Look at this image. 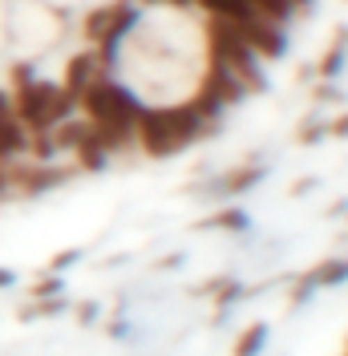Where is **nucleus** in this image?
Wrapping results in <instances>:
<instances>
[{
    "instance_id": "nucleus-1",
    "label": "nucleus",
    "mask_w": 348,
    "mask_h": 356,
    "mask_svg": "<svg viewBox=\"0 0 348 356\" xmlns=\"http://www.w3.org/2000/svg\"><path fill=\"white\" fill-rule=\"evenodd\" d=\"M138 97L122 81L113 77H97L93 86L81 93L77 110L89 122V130L102 138V146L109 150V158L122 154L126 146H134V118H138Z\"/></svg>"
},
{
    "instance_id": "nucleus-2",
    "label": "nucleus",
    "mask_w": 348,
    "mask_h": 356,
    "mask_svg": "<svg viewBox=\"0 0 348 356\" xmlns=\"http://www.w3.org/2000/svg\"><path fill=\"white\" fill-rule=\"evenodd\" d=\"M8 97H13V110L29 134H49L77 113L73 97H65V89L57 81L37 77L29 65L8 69Z\"/></svg>"
},
{
    "instance_id": "nucleus-3",
    "label": "nucleus",
    "mask_w": 348,
    "mask_h": 356,
    "mask_svg": "<svg viewBox=\"0 0 348 356\" xmlns=\"http://www.w3.org/2000/svg\"><path fill=\"white\" fill-rule=\"evenodd\" d=\"M203 130H207V122L187 102L182 106H138L134 146L146 150L150 158H171L178 150H187Z\"/></svg>"
},
{
    "instance_id": "nucleus-4",
    "label": "nucleus",
    "mask_w": 348,
    "mask_h": 356,
    "mask_svg": "<svg viewBox=\"0 0 348 356\" xmlns=\"http://www.w3.org/2000/svg\"><path fill=\"white\" fill-rule=\"evenodd\" d=\"M203 37H207V61L231 69L235 81H239L247 93H260L263 89V61L251 53V44L235 33V24L219 21V17H203Z\"/></svg>"
},
{
    "instance_id": "nucleus-5",
    "label": "nucleus",
    "mask_w": 348,
    "mask_h": 356,
    "mask_svg": "<svg viewBox=\"0 0 348 356\" xmlns=\"http://www.w3.org/2000/svg\"><path fill=\"white\" fill-rule=\"evenodd\" d=\"M134 24H138V4L134 0H113V4H97L93 13H86L81 33H86V44L113 53V44L122 41Z\"/></svg>"
},
{
    "instance_id": "nucleus-6",
    "label": "nucleus",
    "mask_w": 348,
    "mask_h": 356,
    "mask_svg": "<svg viewBox=\"0 0 348 356\" xmlns=\"http://www.w3.org/2000/svg\"><path fill=\"white\" fill-rule=\"evenodd\" d=\"M109 69H113V53H109V49L86 44V49H77V53L65 61V73H61L57 86L65 89V97H73V106H77L81 93H86L97 77H109Z\"/></svg>"
},
{
    "instance_id": "nucleus-7",
    "label": "nucleus",
    "mask_w": 348,
    "mask_h": 356,
    "mask_svg": "<svg viewBox=\"0 0 348 356\" xmlns=\"http://www.w3.org/2000/svg\"><path fill=\"white\" fill-rule=\"evenodd\" d=\"M29 154V130L21 126V118L13 110L8 89H0V162H17Z\"/></svg>"
},
{
    "instance_id": "nucleus-8",
    "label": "nucleus",
    "mask_w": 348,
    "mask_h": 356,
    "mask_svg": "<svg viewBox=\"0 0 348 356\" xmlns=\"http://www.w3.org/2000/svg\"><path fill=\"white\" fill-rule=\"evenodd\" d=\"M308 280H312L316 288H332V284H345V280H348V259H324L320 267H312V271H308Z\"/></svg>"
},
{
    "instance_id": "nucleus-9",
    "label": "nucleus",
    "mask_w": 348,
    "mask_h": 356,
    "mask_svg": "<svg viewBox=\"0 0 348 356\" xmlns=\"http://www.w3.org/2000/svg\"><path fill=\"white\" fill-rule=\"evenodd\" d=\"M263 340H267V324H247L239 332V340H235V353L231 356H260Z\"/></svg>"
},
{
    "instance_id": "nucleus-10",
    "label": "nucleus",
    "mask_w": 348,
    "mask_h": 356,
    "mask_svg": "<svg viewBox=\"0 0 348 356\" xmlns=\"http://www.w3.org/2000/svg\"><path fill=\"white\" fill-rule=\"evenodd\" d=\"M260 166H247V170H231V175H227V182H223V186H219V191H227V195H235V191H247V186H255V182H260Z\"/></svg>"
},
{
    "instance_id": "nucleus-11",
    "label": "nucleus",
    "mask_w": 348,
    "mask_h": 356,
    "mask_svg": "<svg viewBox=\"0 0 348 356\" xmlns=\"http://www.w3.org/2000/svg\"><path fill=\"white\" fill-rule=\"evenodd\" d=\"M340 61H345V49L332 41L324 53V61H320V77H332V69H340Z\"/></svg>"
},
{
    "instance_id": "nucleus-12",
    "label": "nucleus",
    "mask_w": 348,
    "mask_h": 356,
    "mask_svg": "<svg viewBox=\"0 0 348 356\" xmlns=\"http://www.w3.org/2000/svg\"><path fill=\"white\" fill-rule=\"evenodd\" d=\"M243 215L239 211H231V215H219V219H207V227H239Z\"/></svg>"
},
{
    "instance_id": "nucleus-13",
    "label": "nucleus",
    "mask_w": 348,
    "mask_h": 356,
    "mask_svg": "<svg viewBox=\"0 0 348 356\" xmlns=\"http://www.w3.org/2000/svg\"><path fill=\"white\" fill-rule=\"evenodd\" d=\"M324 130H328V134H336V138H348V113H345V118H332Z\"/></svg>"
},
{
    "instance_id": "nucleus-14",
    "label": "nucleus",
    "mask_w": 348,
    "mask_h": 356,
    "mask_svg": "<svg viewBox=\"0 0 348 356\" xmlns=\"http://www.w3.org/2000/svg\"><path fill=\"white\" fill-rule=\"evenodd\" d=\"M45 291H61V280L53 275V280H41V284H33V296H45Z\"/></svg>"
},
{
    "instance_id": "nucleus-15",
    "label": "nucleus",
    "mask_w": 348,
    "mask_h": 356,
    "mask_svg": "<svg viewBox=\"0 0 348 356\" xmlns=\"http://www.w3.org/2000/svg\"><path fill=\"white\" fill-rule=\"evenodd\" d=\"M142 4H162V8H191V0H142Z\"/></svg>"
},
{
    "instance_id": "nucleus-16",
    "label": "nucleus",
    "mask_w": 348,
    "mask_h": 356,
    "mask_svg": "<svg viewBox=\"0 0 348 356\" xmlns=\"http://www.w3.org/2000/svg\"><path fill=\"white\" fill-rule=\"evenodd\" d=\"M8 284H13V271H4V267H0V288H8Z\"/></svg>"
},
{
    "instance_id": "nucleus-17",
    "label": "nucleus",
    "mask_w": 348,
    "mask_h": 356,
    "mask_svg": "<svg viewBox=\"0 0 348 356\" xmlns=\"http://www.w3.org/2000/svg\"><path fill=\"white\" fill-rule=\"evenodd\" d=\"M287 4H292V8H308V4H312V0H287Z\"/></svg>"
},
{
    "instance_id": "nucleus-18",
    "label": "nucleus",
    "mask_w": 348,
    "mask_h": 356,
    "mask_svg": "<svg viewBox=\"0 0 348 356\" xmlns=\"http://www.w3.org/2000/svg\"><path fill=\"white\" fill-rule=\"evenodd\" d=\"M340 356H348V344H345V353H340Z\"/></svg>"
}]
</instances>
